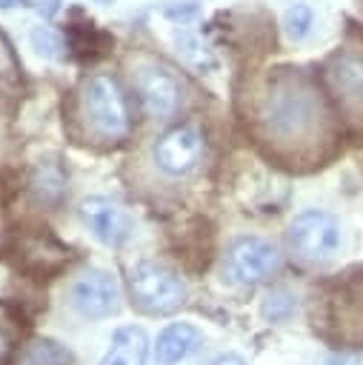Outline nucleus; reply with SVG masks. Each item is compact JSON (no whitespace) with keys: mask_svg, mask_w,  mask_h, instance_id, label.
<instances>
[{"mask_svg":"<svg viewBox=\"0 0 363 365\" xmlns=\"http://www.w3.org/2000/svg\"><path fill=\"white\" fill-rule=\"evenodd\" d=\"M146 351H149L146 334L134 325H126L111 336V348L106 351L100 365H143Z\"/></svg>","mask_w":363,"mask_h":365,"instance_id":"obj_13","label":"nucleus"},{"mask_svg":"<svg viewBox=\"0 0 363 365\" xmlns=\"http://www.w3.org/2000/svg\"><path fill=\"white\" fill-rule=\"evenodd\" d=\"M83 111L91 131L106 143H123L131 131L129 103L120 83L109 74H91L83 86Z\"/></svg>","mask_w":363,"mask_h":365,"instance_id":"obj_4","label":"nucleus"},{"mask_svg":"<svg viewBox=\"0 0 363 365\" xmlns=\"http://www.w3.org/2000/svg\"><path fill=\"white\" fill-rule=\"evenodd\" d=\"M80 217L89 225V231L97 240H103L106 245H120L129 237V231H131V222H129L126 211L117 202L106 200V197H89V200H83Z\"/></svg>","mask_w":363,"mask_h":365,"instance_id":"obj_10","label":"nucleus"},{"mask_svg":"<svg viewBox=\"0 0 363 365\" xmlns=\"http://www.w3.org/2000/svg\"><path fill=\"white\" fill-rule=\"evenodd\" d=\"M289 248L300 262L323 265L340 248V225L326 211H303L289 225Z\"/></svg>","mask_w":363,"mask_h":365,"instance_id":"obj_6","label":"nucleus"},{"mask_svg":"<svg viewBox=\"0 0 363 365\" xmlns=\"http://www.w3.org/2000/svg\"><path fill=\"white\" fill-rule=\"evenodd\" d=\"M200 154H203V134L194 123L174 125L154 145L157 168L171 177H183V174L194 171V165L200 163Z\"/></svg>","mask_w":363,"mask_h":365,"instance_id":"obj_7","label":"nucleus"},{"mask_svg":"<svg viewBox=\"0 0 363 365\" xmlns=\"http://www.w3.org/2000/svg\"><path fill=\"white\" fill-rule=\"evenodd\" d=\"M323 80L343 123L363 134V48L354 43L337 46L323 66Z\"/></svg>","mask_w":363,"mask_h":365,"instance_id":"obj_3","label":"nucleus"},{"mask_svg":"<svg viewBox=\"0 0 363 365\" xmlns=\"http://www.w3.org/2000/svg\"><path fill=\"white\" fill-rule=\"evenodd\" d=\"M26 0H0V9H11V6H23Z\"/></svg>","mask_w":363,"mask_h":365,"instance_id":"obj_21","label":"nucleus"},{"mask_svg":"<svg viewBox=\"0 0 363 365\" xmlns=\"http://www.w3.org/2000/svg\"><path fill=\"white\" fill-rule=\"evenodd\" d=\"M326 365H360V359L352 354H334V356H329Z\"/></svg>","mask_w":363,"mask_h":365,"instance_id":"obj_19","label":"nucleus"},{"mask_svg":"<svg viewBox=\"0 0 363 365\" xmlns=\"http://www.w3.org/2000/svg\"><path fill=\"white\" fill-rule=\"evenodd\" d=\"M214 365H246L240 356H234V354H226V356H220Z\"/></svg>","mask_w":363,"mask_h":365,"instance_id":"obj_20","label":"nucleus"},{"mask_svg":"<svg viewBox=\"0 0 363 365\" xmlns=\"http://www.w3.org/2000/svg\"><path fill=\"white\" fill-rule=\"evenodd\" d=\"M314 331L334 345H363V268L329 279L314 297Z\"/></svg>","mask_w":363,"mask_h":365,"instance_id":"obj_2","label":"nucleus"},{"mask_svg":"<svg viewBox=\"0 0 363 365\" xmlns=\"http://www.w3.org/2000/svg\"><path fill=\"white\" fill-rule=\"evenodd\" d=\"M129 291H131V302L146 314H171L186 299L183 279L171 268L151 259H143L131 268Z\"/></svg>","mask_w":363,"mask_h":365,"instance_id":"obj_5","label":"nucleus"},{"mask_svg":"<svg viewBox=\"0 0 363 365\" xmlns=\"http://www.w3.org/2000/svg\"><path fill=\"white\" fill-rule=\"evenodd\" d=\"M71 299L77 311L86 317H109L111 311H117L120 291H117L114 277H109L106 271H89L74 282Z\"/></svg>","mask_w":363,"mask_h":365,"instance_id":"obj_11","label":"nucleus"},{"mask_svg":"<svg viewBox=\"0 0 363 365\" xmlns=\"http://www.w3.org/2000/svg\"><path fill=\"white\" fill-rule=\"evenodd\" d=\"M17 365H74L71 354L54 339H34L23 348Z\"/></svg>","mask_w":363,"mask_h":365,"instance_id":"obj_14","label":"nucleus"},{"mask_svg":"<svg viewBox=\"0 0 363 365\" xmlns=\"http://www.w3.org/2000/svg\"><path fill=\"white\" fill-rule=\"evenodd\" d=\"M263 140L292 163L320 165L334 151V125L317 83L297 71L280 68L257 106Z\"/></svg>","mask_w":363,"mask_h":365,"instance_id":"obj_1","label":"nucleus"},{"mask_svg":"<svg viewBox=\"0 0 363 365\" xmlns=\"http://www.w3.org/2000/svg\"><path fill=\"white\" fill-rule=\"evenodd\" d=\"M177 46H180L183 57H186L189 63H194L197 68H212V66H214L209 48L200 43L197 34H192V31H177Z\"/></svg>","mask_w":363,"mask_h":365,"instance_id":"obj_16","label":"nucleus"},{"mask_svg":"<svg viewBox=\"0 0 363 365\" xmlns=\"http://www.w3.org/2000/svg\"><path fill=\"white\" fill-rule=\"evenodd\" d=\"M134 80H137L140 103L151 117L166 120V117H171L177 111V106H180V83L169 68L143 66V68H137Z\"/></svg>","mask_w":363,"mask_h":365,"instance_id":"obj_8","label":"nucleus"},{"mask_svg":"<svg viewBox=\"0 0 363 365\" xmlns=\"http://www.w3.org/2000/svg\"><path fill=\"white\" fill-rule=\"evenodd\" d=\"M312 23H314V11H312L306 3H294V6H289L286 14H283V29H286L289 40H294V43H300V40L309 37Z\"/></svg>","mask_w":363,"mask_h":365,"instance_id":"obj_15","label":"nucleus"},{"mask_svg":"<svg viewBox=\"0 0 363 365\" xmlns=\"http://www.w3.org/2000/svg\"><path fill=\"white\" fill-rule=\"evenodd\" d=\"M14 336H17V328L11 325V319L0 317V365L9 359L11 348H14Z\"/></svg>","mask_w":363,"mask_h":365,"instance_id":"obj_18","label":"nucleus"},{"mask_svg":"<svg viewBox=\"0 0 363 365\" xmlns=\"http://www.w3.org/2000/svg\"><path fill=\"white\" fill-rule=\"evenodd\" d=\"M31 43H34V48L43 54V57H60L63 54V40H60V34L57 31H51L49 26H37L34 31H31Z\"/></svg>","mask_w":363,"mask_h":365,"instance_id":"obj_17","label":"nucleus"},{"mask_svg":"<svg viewBox=\"0 0 363 365\" xmlns=\"http://www.w3.org/2000/svg\"><path fill=\"white\" fill-rule=\"evenodd\" d=\"M229 265L240 282L252 285V282H260L274 274L277 251L272 242H266L260 237H243L229 248Z\"/></svg>","mask_w":363,"mask_h":365,"instance_id":"obj_9","label":"nucleus"},{"mask_svg":"<svg viewBox=\"0 0 363 365\" xmlns=\"http://www.w3.org/2000/svg\"><path fill=\"white\" fill-rule=\"evenodd\" d=\"M200 331L194 328V325H189V322H174V325H169L160 336H157V351H154V356H157V362L160 365H177V362H183L186 356H192L197 348H200Z\"/></svg>","mask_w":363,"mask_h":365,"instance_id":"obj_12","label":"nucleus"}]
</instances>
